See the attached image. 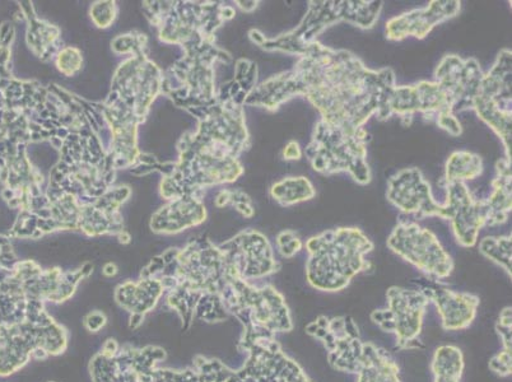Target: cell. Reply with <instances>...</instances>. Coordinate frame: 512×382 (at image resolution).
Segmentation results:
<instances>
[{
	"instance_id": "6da1fadb",
	"label": "cell",
	"mask_w": 512,
	"mask_h": 382,
	"mask_svg": "<svg viewBox=\"0 0 512 382\" xmlns=\"http://www.w3.org/2000/svg\"><path fill=\"white\" fill-rule=\"evenodd\" d=\"M395 73L372 71L348 50H335L319 41L306 46L290 71L260 83L246 100L250 106L276 111L293 97H306L320 120L357 132L371 118L394 116Z\"/></svg>"
},
{
	"instance_id": "7a4b0ae2",
	"label": "cell",
	"mask_w": 512,
	"mask_h": 382,
	"mask_svg": "<svg viewBox=\"0 0 512 382\" xmlns=\"http://www.w3.org/2000/svg\"><path fill=\"white\" fill-rule=\"evenodd\" d=\"M306 333L323 342L335 370L356 374L357 382H402L399 367L384 349L362 342L349 316H320L306 326Z\"/></svg>"
},
{
	"instance_id": "3957f363",
	"label": "cell",
	"mask_w": 512,
	"mask_h": 382,
	"mask_svg": "<svg viewBox=\"0 0 512 382\" xmlns=\"http://www.w3.org/2000/svg\"><path fill=\"white\" fill-rule=\"evenodd\" d=\"M305 246L307 282L323 292L343 291L357 274L369 270L366 255L374 250V242L356 227L325 231Z\"/></svg>"
},
{
	"instance_id": "277c9868",
	"label": "cell",
	"mask_w": 512,
	"mask_h": 382,
	"mask_svg": "<svg viewBox=\"0 0 512 382\" xmlns=\"http://www.w3.org/2000/svg\"><path fill=\"white\" fill-rule=\"evenodd\" d=\"M381 0H310L309 9L295 30L267 39L262 32L251 30L249 37L253 43L267 51L299 55L310 44L318 41V36L339 22L351 23L362 30H370L379 20Z\"/></svg>"
},
{
	"instance_id": "5b68a950",
	"label": "cell",
	"mask_w": 512,
	"mask_h": 382,
	"mask_svg": "<svg viewBox=\"0 0 512 382\" xmlns=\"http://www.w3.org/2000/svg\"><path fill=\"white\" fill-rule=\"evenodd\" d=\"M370 141V134L365 128L346 132L319 120L305 149V156L321 175L348 172L356 183L367 185L372 179L367 163V144Z\"/></svg>"
},
{
	"instance_id": "8992f818",
	"label": "cell",
	"mask_w": 512,
	"mask_h": 382,
	"mask_svg": "<svg viewBox=\"0 0 512 382\" xmlns=\"http://www.w3.org/2000/svg\"><path fill=\"white\" fill-rule=\"evenodd\" d=\"M240 346L249 354L245 365L232 371L216 361L213 382H313L274 337L244 334Z\"/></svg>"
},
{
	"instance_id": "52a82bcc",
	"label": "cell",
	"mask_w": 512,
	"mask_h": 382,
	"mask_svg": "<svg viewBox=\"0 0 512 382\" xmlns=\"http://www.w3.org/2000/svg\"><path fill=\"white\" fill-rule=\"evenodd\" d=\"M512 53L502 49L491 71L484 74L474 111L500 137L505 158L511 162L512 149Z\"/></svg>"
},
{
	"instance_id": "ba28073f",
	"label": "cell",
	"mask_w": 512,
	"mask_h": 382,
	"mask_svg": "<svg viewBox=\"0 0 512 382\" xmlns=\"http://www.w3.org/2000/svg\"><path fill=\"white\" fill-rule=\"evenodd\" d=\"M388 248L434 281L453 273L454 262L448 251L430 230L416 222H399L389 236Z\"/></svg>"
},
{
	"instance_id": "9c48e42d",
	"label": "cell",
	"mask_w": 512,
	"mask_h": 382,
	"mask_svg": "<svg viewBox=\"0 0 512 382\" xmlns=\"http://www.w3.org/2000/svg\"><path fill=\"white\" fill-rule=\"evenodd\" d=\"M388 307L376 310L371 314V320L385 333L397 337L399 349H411L420 346V338L427 306L430 300L423 291L407 290L402 287H392L386 293Z\"/></svg>"
},
{
	"instance_id": "30bf717a",
	"label": "cell",
	"mask_w": 512,
	"mask_h": 382,
	"mask_svg": "<svg viewBox=\"0 0 512 382\" xmlns=\"http://www.w3.org/2000/svg\"><path fill=\"white\" fill-rule=\"evenodd\" d=\"M483 76L476 59H463L454 54L442 58L435 71V82L448 96L454 115L474 110Z\"/></svg>"
},
{
	"instance_id": "8fae6325",
	"label": "cell",
	"mask_w": 512,
	"mask_h": 382,
	"mask_svg": "<svg viewBox=\"0 0 512 382\" xmlns=\"http://www.w3.org/2000/svg\"><path fill=\"white\" fill-rule=\"evenodd\" d=\"M220 249L245 281L268 277L281 269L271 242L259 231H242Z\"/></svg>"
},
{
	"instance_id": "7c38bea8",
	"label": "cell",
	"mask_w": 512,
	"mask_h": 382,
	"mask_svg": "<svg viewBox=\"0 0 512 382\" xmlns=\"http://www.w3.org/2000/svg\"><path fill=\"white\" fill-rule=\"evenodd\" d=\"M444 220L451 222L456 242L463 248L477 244L479 232L486 226L483 202L474 199L465 183L445 184Z\"/></svg>"
},
{
	"instance_id": "4fadbf2b",
	"label": "cell",
	"mask_w": 512,
	"mask_h": 382,
	"mask_svg": "<svg viewBox=\"0 0 512 382\" xmlns=\"http://www.w3.org/2000/svg\"><path fill=\"white\" fill-rule=\"evenodd\" d=\"M386 197L403 213L416 214L418 218L444 217V207L436 202L430 184L416 167L390 177Z\"/></svg>"
},
{
	"instance_id": "5bb4252c",
	"label": "cell",
	"mask_w": 512,
	"mask_h": 382,
	"mask_svg": "<svg viewBox=\"0 0 512 382\" xmlns=\"http://www.w3.org/2000/svg\"><path fill=\"white\" fill-rule=\"evenodd\" d=\"M459 0H432L425 8L413 9L386 22V39L402 41L409 36L423 40L440 23L459 15Z\"/></svg>"
},
{
	"instance_id": "9a60e30c",
	"label": "cell",
	"mask_w": 512,
	"mask_h": 382,
	"mask_svg": "<svg viewBox=\"0 0 512 382\" xmlns=\"http://www.w3.org/2000/svg\"><path fill=\"white\" fill-rule=\"evenodd\" d=\"M422 291L435 304L441 316L442 328L448 332L468 329L476 319L479 306L477 296L449 290L437 283L427 284Z\"/></svg>"
},
{
	"instance_id": "2e32d148",
	"label": "cell",
	"mask_w": 512,
	"mask_h": 382,
	"mask_svg": "<svg viewBox=\"0 0 512 382\" xmlns=\"http://www.w3.org/2000/svg\"><path fill=\"white\" fill-rule=\"evenodd\" d=\"M511 162L501 158L496 163V176L492 181L490 197L482 200L486 226L502 225L509 220L512 208Z\"/></svg>"
},
{
	"instance_id": "e0dca14e",
	"label": "cell",
	"mask_w": 512,
	"mask_h": 382,
	"mask_svg": "<svg viewBox=\"0 0 512 382\" xmlns=\"http://www.w3.org/2000/svg\"><path fill=\"white\" fill-rule=\"evenodd\" d=\"M271 195L279 206L291 207L314 199L316 190L304 176L286 177L272 186Z\"/></svg>"
},
{
	"instance_id": "ac0fdd59",
	"label": "cell",
	"mask_w": 512,
	"mask_h": 382,
	"mask_svg": "<svg viewBox=\"0 0 512 382\" xmlns=\"http://www.w3.org/2000/svg\"><path fill=\"white\" fill-rule=\"evenodd\" d=\"M483 172V160L476 153L468 151L454 152L445 166L444 184L465 183L477 179Z\"/></svg>"
},
{
	"instance_id": "d6986e66",
	"label": "cell",
	"mask_w": 512,
	"mask_h": 382,
	"mask_svg": "<svg viewBox=\"0 0 512 382\" xmlns=\"http://www.w3.org/2000/svg\"><path fill=\"white\" fill-rule=\"evenodd\" d=\"M463 370V353L458 347L442 346L436 349L432 360L435 382H460Z\"/></svg>"
},
{
	"instance_id": "ffe728a7",
	"label": "cell",
	"mask_w": 512,
	"mask_h": 382,
	"mask_svg": "<svg viewBox=\"0 0 512 382\" xmlns=\"http://www.w3.org/2000/svg\"><path fill=\"white\" fill-rule=\"evenodd\" d=\"M511 235L509 236H491L484 237L479 242V251L487 259L504 268L505 272L511 277Z\"/></svg>"
},
{
	"instance_id": "44dd1931",
	"label": "cell",
	"mask_w": 512,
	"mask_h": 382,
	"mask_svg": "<svg viewBox=\"0 0 512 382\" xmlns=\"http://www.w3.org/2000/svg\"><path fill=\"white\" fill-rule=\"evenodd\" d=\"M277 246L283 258H293L305 245L295 231L286 230L277 236Z\"/></svg>"
},
{
	"instance_id": "7402d4cb",
	"label": "cell",
	"mask_w": 512,
	"mask_h": 382,
	"mask_svg": "<svg viewBox=\"0 0 512 382\" xmlns=\"http://www.w3.org/2000/svg\"><path fill=\"white\" fill-rule=\"evenodd\" d=\"M490 368L496 375L506 377L511 375V352L501 351L490 361Z\"/></svg>"
},
{
	"instance_id": "603a6c76",
	"label": "cell",
	"mask_w": 512,
	"mask_h": 382,
	"mask_svg": "<svg viewBox=\"0 0 512 382\" xmlns=\"http://www.w3.org/2000/svg\"><path fill=\"white\" fill-rule=\"evenodd\" d=\"M106 316L102 314V312L96 311L88 314L85 319V326L90 332L97 333L100 332L102 328L106 325Z\"/></svg>"
},
{
	"instance_id": "cb8c5ba5",
	"label": "cell",
	"mask_w": 512,
	"mask_h": 382,
	"mask_svg": "<svg viewBox=\"0 0 512 382\" xmlns=\"http://www.w3.org/2000/svg\"><path fill=\"white\" fill-rule=\"evenodd\" d=\"M302 156H304V152L296 141L288 143L286 148L283 149V158L287 161H299Z\"/></svg>"
},
{
	"instance_id": "d4e9b609",
	"label": "cell",
	"mask_w": 512,
	"mask_h": 382,
	"mask_svg": "<svg viewBox=\"0 0 512 382\" xmlns=\"http://www.w3.org/2000/svg\"><path fill=\"white\" fill-rule=\"evenodd\" d=\"M242 11L253 12L259 6V2H237Z\"/></svg>"
},
{
	"instance_id": "484cf974",
	"label": "cell",
	"mask_w": 512,
	"mask_h": 382,
	"mask_svg": "<svg viewBox=\"0 0 512 382\" xmlns=\"http://www.w3.org/2000/svg\"><path fill=\"white\" fill-rule=\"evenodd\" d=\"M143 318L144 315L133 312L132 319H130V328H138V326L142 324Z\"/></svg>"
},
{
	"instance_id": "4316f807",
	"label": "cell",
	"mask_w": 512,
	"mask_h": 382,
	"mask_svg": "<svg viewBox=\"0 0 512 382\" xmlns=\"http://www.w3.org/2000/svg\"><path fill=\"white\" fill-rule=\"evenodd\" d=\"M104 272L106 277H114L116 273H118V268H116V265L113 263L106 264L104 267Z\"/></svg>"
}]
</instances>
